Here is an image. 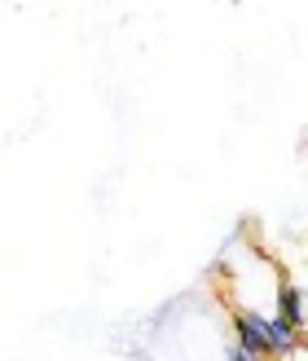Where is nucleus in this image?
<instances>
[{"instance_id":"obj_2","label":"nucleus","mask_w":308,"mask_h":361,"mask_svg":"<svg viewBox=\"0 0 308 361\" xmlns=\"http://www.w3.org/2000/svg\"><path fill=\"white\" fill-rule=\"evenodd\" d=\"M278 317H282L291 331H300V335H304V322H308V313H304V295H300V286H291V282H286L282 291H278Z\"/></svg>"},{"instance_id":"obj_3","label":"nucleus","mask_w":308,"mask_h":361,"mask_svg":"<svg viewBox=\"0 0 308 361\" xmlns=\"http://www.w3.org/2000/svg\"><path fill=\"white\" fill-rule=\"evenodd\" d=\"M229 361H264V357H256V353H247V348H238V344H233V353H229Z\"/></svg>"},{"instance_id":"obj_1","label":"nucleus","mask_w":308,"mask_h":361,"mask_svg":"<svg viewBox=\"0 0 308 361\" xmlns=\"http://www.w3.org/2000/svg\"><path fill=\"white\" fill-rule=\"evenodd\" d=\"M233 331H238V348L269 361V317L264 313H251V309L233 313Z\"/></svg>"}]
</instances>
